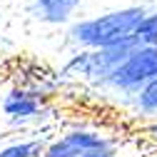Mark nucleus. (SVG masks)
<instances>
[{"label": "nucleus", "mask_w": 157, "mask_h": 157, "mask_svg": "<svg viewBox=\"0 0 157 157\" xmlns=\"http://www.w3.org/2000/svg\"><path fill=\"white\" fill-rule=\"evenodd\" d=\"M142 20H145V13L137 10V8L135 10H122V13H112V15L100 17V20L77 25L75 37L80 43H87V45L110 48V45L122 43L125 37H130V33H135Z\"/></svg>", "instance_id": "f257e3e1"}, {"label": "nucleus", "mask_w": 157, "mask_h": 157, "mask_svg": "<svg viewBox=\"0 0 157 157\" xmlns=\"http://www.w3.org/2000/svg\"><path fill=\"white\" fill-rule=\"evenodd\" d=\"M157 77V50L155 48H145L130 55V60L125 65H120L115 70V80L120 85H135Z\"/></svg>", "instance_id": "f03ea898"}, {"label": "nucleus", "mask_w": 157, "mask_h": 157, "mask_svg": "<svg viewBox=\"0 0 157 157\" xmlns=\"http://www.w3.org/2000/svg\"><path fill=\"white\" fill-rule=\"evenodd\" d=\"M102 142L97 137H90V135H70L67 140L57 142L48 150V157H75V155H82L85 150H92V147H100Z\"/></svg>", "instance_id": "7ed1b4c3"}, {"label": "nucleus", "mask_w": 157, "mask_h": 157, "mask_svg": "<svg viewBox=\"0 0 157 157\" xmlns=\"http://www.w3.org/2000/svg\"><path fill=\"white\" fill-rule=\"evenodd\" d=\"M77 3V0H40V8L45 17H52V20H63L65 13Z\"/></svg>", "instance_id": "20e7f679"}, {"label": "nucleus", "mask_w": 157, "mask_h": 157, "mask_svg": "<svg viewBox=\"0 0 157 157\" xmlns=\"http://www.w3.org/2000/svg\"><path fill=\"white\" fill-rule=\"evenodd\" d=\"M135 40H140V43H155L157 40V15L155 17H145V20L137 25L135 30Z\"/></svg>", "instance_id": "39448f33"}, {"label": "nucleus", "mask_w": 157, "mask_h": 157, "mask_svg": "<svg viewBox=\"0 0 157 157\" xmlns=\"http://www.w3.org/2000/svg\"><path fill=\"white\" fill-rule=\"evenodd\" d=\"M5 110H8L10 115H30V112L35 110V102L25 100L23 95H13L10 100L5 102Z\"/></svg>", "instance_id": "423d86ee"}, {"label": "nucleus", "mask_w": 157, "mask_h": 157, "mask_svg": "<svg viewBox=\"0 0 157 157\" xmlns=\"http://www.w3.org/2000/svg\"><path fill=\"white\" fill-rule=\"evenodd\" d=\"M37 150L35 142H28V145H15V147H8L5 152H0V157H33Z\"/></svg>", "instance_id": "0eeeda50"}, {"label": "nucleus", "mask_w": 157, "mask_h": 157, "mask_svg": "<svg viewBox=\"0 0 157 157\" xmlns=\"http://www.w3.org/2000/svg\"><path fill=\"white\" fill-rule=\"evenodd\" d=\"M142 105L145 107H157V80H152L147 85V90L142 92Z\"/></svg>", "instance_id": "6e6552de"}, {"label": "nucleus", "mask_w": 157, "mask_h": 157, "mask_svg": "<svg viewBox=\"0 0 157 157\" xmlns=\"http://www.w3.org/2000/svg\"><path fill=\"white\" fill-rule=\"evenodd\" d=\"M85 157H110V155H85Z\"/></svg>", "instance_id": "1a4fd4ad"}]
</instances>
